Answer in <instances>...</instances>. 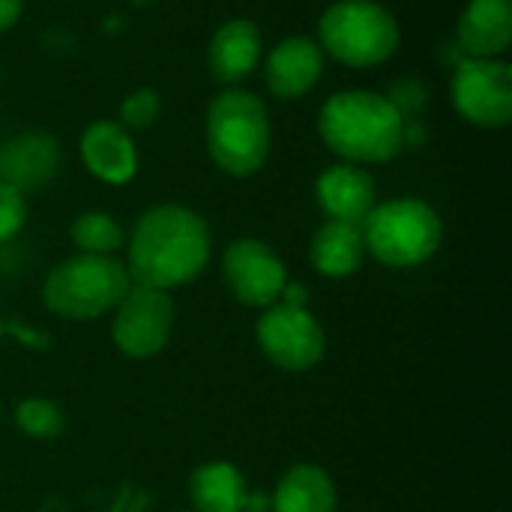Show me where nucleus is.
I'll list each match as a JSON object with an SVG mask.
<instances>
[{"label": "nucleus", "instance_id": "obj_1", "mask_svg": "<svg viewBox=\"0 0 512 512\" xmlns=\"http://www.w3.org/2000/svg\"><path fill=\"white\" fill-rule=\"evenodd\" d=\"M213 237L201 213L183 204H159L141 213L129 237V279L171 291L189 285L210 261Z\"/></svg>", "mask_w": 512, "mask_h": 512}, {"label": "nucleus", "instance_id": "obj_2", "mask_svg": "<svg viewBox=\"0 0 512 512\" xmlns=\"http://www.w3.org/2000/svg\"><path fill=\"white\" fill-rule=\"evenodd\" d=\"M318 132L342 162L381 165L402 153L408 141V120L384 93L351 87L324 102Z\"/></svg>", "mask_w": 512, "mask_h": 512}, {"label": "nucleus", "instance_id": "obj_3", "mask_svg": "<svg viewBox=\"0 0 512 512\" xmlns=\"http://www.w3.org/2000/svg\"><path fill=\"white\" fill-rule=\"evenodd\" d=\"M207 153L228 177H252L264 168L273 144L270 114L261 96L225 87L207 108Z\"/></svg>", "mask_w": 512, "mask_h": 512}, {"label": "nucleus", "instance_id": "obj_4", "mask_svg": "<svg viewBox=\"0 0 512 512\" xmlns=\"http://www.w3.org/2000/svg\"><path fill=\"white\" fill-rule=\"evenodd\" d=\"M315 42L333 60L351 69H369L399 51L402 33L396 15L378 0H336L324 9Z\"/></svg>", "mask_w": 512, "mask_h": 512}, {"label": "nucleus", "instance_id": "obj_5", "mask_svg": "<svg viewBox=\"0 0 512 512\" xmlns=\"http://www.w3.org/2000/svg\"><path fill=\"white\" fill-rule=\"evenodd\" d=\"M132 288L126 264L114 255H72L60 261L42 282L48 312L66 321H96L114 312Z\"/></svg>", "mask_w": 512, "mask_h": 512}, {"label": "nucleus", "instance_id": "obj_6", "mask_svg": "<svg viewBox=\"0 0 512 512\" xmlns=\"http://www.w3.org/2000/svg\"><path fill=\"white\" fill-rule=\"evenodd\" d=\"M366 252L393 270L426 264L444 240V222L432 204L420 198H393L375 204L360 225Z\"/></svg>", "mask_w": 512, "mask_h": 512}, {"label": "nucleus", "instance_id": "obj_7", "mask_svg": "<svg viewBox=\"0 0 512 512\" xmlns=\"http://www.w3.org/2000/svg\"><path fill=\"white\" fill-rule=\"evenodd\" d=\"M264 357L282 372H309L327 354V333L306 306L273 303L255 327Z\"/></svg>", "mask_w": 512, "mask_h": 512}, {"label": "nucleus", "instance_id": "obj_8", "mask_svg": "<svg viewBox=\"0 0 512 512\" xmlns=\"http://www.w3.org/2000/svg\"><path fill=\"white\" fill-rule=\"evenodd\" d=\"M453 108L480 129H504L512 123V69L507 60L468 57L450 81Z\"/></svg>", "mask_w": 512, "mask_h": 512}, {"label": "nucleus", "instance_id": "obj_9", "mask_svg": "<svg viewBox=\"0 0 512 512\" xmlns=\"http://www.w3.org/2000/svg\"><path fill=\"white\" fill-rule=\"evenodd\" d=\"M174 318L177 312L168 291L132 285L114 309V345L132 360H150L171 342Z\"/></svg>", "mask_w": 512, "mask_h": 512}, {"label": "nucleus", "instance_id": "obj_10", "mask_svg": "<svg viewBox=\"0 0 512 512\" xmlns=\"http://www.w3.org/2000/svg\"><path fill=\"white\" fill-rule=\"evenodd\" d=\"M222 279L231 294L249 309H270L282 300L288 267L273 246L255 237L234 240L222 255Z\"/></svg>", "mask_w": 512, "mask_h": 512}, {"label": "nucleus", "instance_id": "obj_11", "mask_svg": "<svg viewBox=\"0 0 512 512\" xmlns=\"http://www.w3.org/2000/svg\"><path fill=\"white\" fill-rule=\"evenodd\" d=\"M324 75V51L312 36H285L264 60V84L276 99H300Z\"/></svg>", "mask_w": 512, "mask_h": 512}, {"label": "nucleus", "instance_id": "obj_12", "mask_svg": "<svg viewBox=\"0 0 512 512\" xmlns=\"http://www.w3.org/2000/svg\"><path fill=\"white\" fill-rule=\"evenodd\" d=\"M81 162L84 168L108 183V186H123L138 174V147L117 120H96L84 129L81 141Z\"/></svg>", "mask_w": 512, "mask_h": 512}, {"label": "nucleus", "instance_id": "obj_13", "mask_svg": "<svg viewBox=\"0 0 512 512\" xmlns=\"http://www.w3.org/2000/svg\"><path fill=\"white\" fill-rule=\"evenodd\" d=\"M60 171V144L54 135L30 129L9 138L0 147V183L15 186L18 192L42 189Z\"/></svg>", "mask_w": 512, "mask_h": 512}, {"label": "nucleus", "instance_id": "obj_14", "mask_svg": "<svg viewBox=\"0 0 512 512\" xmlns=\"http://www.w3.org/2000/svg\"><path fill=\"white\" fill-rule=\"evenodd\" d=\"M315 198L330 222H345V225H363L372 207L378 204L372 174L351 162H339L327 168L315 183Z\"/></svg>", "mask_w": 512, "mask_h": 512}, {"label": "nucleus", "instance_id": "obj_15", "mask_svg": "<svg viewBox=\"0 0 512 512\" xmlns=\"http://www.w3.org/2000/svg\"><path fill=\"white\" fill-rule=\"evenodd\" d=\"M261 30L252 18H231L225 21L210 45H207V66L210 75L222 84V87H237L243 78H249L261 60Z\"/></svg>", "mask_w": 512, "mask_h": 512}, {"label": "nucleus", "instance_id": "obj_16", "mask_svg": "<svg viewBox=\"0 0 512 512\" xmlns=\"http://www.w3.org/2000/svg\"><path fill=\"white\" fill-rule=\"evenodd\" d=\"M456 42L468 57H504L512 45V0H471L459 15Z\"/></svg>", "mask_w": 512, "mask_h": 512}, {"label": "nucleus", "instance_id": "obj_17", "mask_svg": "<svg viewBox=\"0 0 512 512\" xmlns=\"http://www.w3.org/2000/svg\"><path fill=\"white\" fill-rule=\"evenodd\" d=\"M312 267L327 279H348L354 276L366 261V243L360 225L345 222H324L309 246Z\"/></svg>", "mask_w": 512, "mask_h": 512}, {"label": "nucleus", "instance_id": "obj_18", "mask_svg": "<svg viewBox=\"0 0 512 512\" xmlns=\"http://www.w3.org/2000/svg\"><path fill=\"white\" fill-rule=\"evenodd\" d=\"M273 512H339V492L318 465H294L276 486Z\"/></svg>", "mask_w": 512, "mask_h": 512}, {"label": "nucleus", "instance_id": "obj_19", "mask_svg": "<svg viewBox=\"0 0 512 512\" xmlns=\"http://www.w3.org/2000/svg\"><path fill=\"white\" fill-rule=\"evenodd\" d=\"M192 512H243L249 486L231 462H207L189 480Z\"/></svg>", "mask_w": 512, "mask_h": 512}, {"label": "nucleus", "instance_id": "obj_20", "mask_svg": "<svg viewBox=\"0 0 512 512\" xmlns=\"http://www.w3.org/2000/svg\"><path fill=\"white\" fill-rule=\"evenodd\" d=\"M69 234H72V243L81 255H114L126 243L123 225L114 216L99 213V210L81 213L72 222Z\"/></svg>", "mask_w": 512, "mask_h": 512}, {"label": "nucleus", "instance_id": "obj_21", "mask_svg": "<svg viewBox=\"0 0 512 512\" xmlns=\"http://www.w3.org/2000/svg\"><path fill=\"white\" fill-rule=\"evenodd\" d=\"M15 423L18 429L27 435V438H36V441H51L63 432V411L48 402V399H24L18 408H15Z\"/></svg>", "mask_w": 512, "mask_h": 512}, {"label": "nucleus", "instance_id": "obj_22", "mask_svg": "<svg viewBox=\"0 0 512 512\" xmlns=\"http://www.w3.org/2000/svg\"><path fill=\"white\" fill-rule=\"evenodd\" d=\"M162 111V99L153 87H138L120 102V126L123 129H147L156 123Z\"/></svg>", "mask_w": 512, "mask_h": 512}, {"label": "nucleus", "instance_id": "obj_23", "mask_svg": "<svg viewBox=\"0 0 512 512\" xmlns=\"http://www.w3.org/2000/svg\"><path fill=\"white\" fill-rule=\"evenodd\" d=\"M27 222V198L9 183H0V246L18 237Z\"/></svg>", "mask_w": 512, "mask_h": 512}, {"label": "nucleus", "instance_id": "obj_24", "mask_svg": "<svg viewBox=\"0 0 512 512\" xmlns=\"http://www.w3.org/2000/svg\"><path fill=\"white\" fill-rule=\"evenodd\" d=\"M21 6H24V0H0V33H6L18 21Z\"/></svg>", "mask_w": 512, "mask_h": 512}]
</instances>
